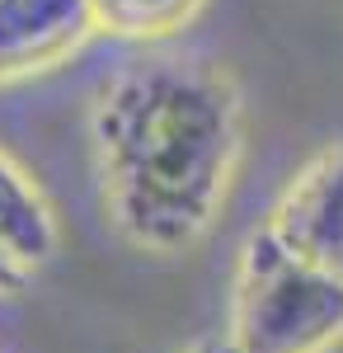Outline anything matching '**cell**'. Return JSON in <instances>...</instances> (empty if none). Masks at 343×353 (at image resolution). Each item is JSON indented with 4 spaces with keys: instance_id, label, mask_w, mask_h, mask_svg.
Returning a JSON list of instances; mask_svg holds the SVG:
<instances>
[{
    "instance_id": "6da1fadb",
    "label": "cell",
    "mask_w": 343,
    "mask_h": 353,
    "mask_svg": "<svg viewBox=\"0 0 343 353\" xmlns=\"http://www.w3.org/2000/svg\"><path fill=\"white\" fill-rule=\"evenodd\" d=\"M104 212L123 241L174 259L211 231L240 161V94L198 61H132L90 113Z\"/></svg>"
},
{
    "instance_id": "7a4b0ae2",
    "label": "cell",
    "mask_w": 343,
    "mask_h": 353,
    "mask_svg": "<svg viewBox=\"0 0 343 353\" xmlns=\"http://www.w3.org/2000/svg\"><path fill=\"white\" fill-rule=\"evenodd\" d=\"M226 339L240 353H329L343 339V278L259 226L240 254Z\"/></svg>"
},
{
    "instance_id": "3957f363",
    "label": "cell",
    "mask_w": 343,
    "mask_h": 353,
    "mask_svg": "<svg viewBox=\"0 0 343 353\" xmlns=\"http://www.w3.org/2000/svg\"><path fill=\"white\" fill-rule=\"evenodd\" d=\"M264 231L291 254L343 278V141L320 151L282 189Z\"/></svg>"
},
{
    "instance_id": "277c9868",
    "label": "cell",
    "mask_w": 343,
    "mask_h": 353,
    "mask_svg": "<svg viewBox=\"0 0 343 353\" xmlns=\"http://www.w3.org/2000/svg\"><path fill=\"white\" fill-rule=\"evenodd\" d=\"M94 28L90 0H0V85L66 61Z\"/></svg>"
},
{
    "instance_id": "5b68a950",
    "label": "cell",
    "mask_w": 343,
    "mask_h": 353,
    "mask_svg": "<svg viewBox=\"0 0 343 353\" xmlns=\"http://www.w3.org/2000/svg\"><path fill=\"white\" fill-rule=\"evenodd\" d=\"M0 254L19 264L28 278H38L43 264L56 254L52 208L5 151H0Z\"/></svg>"
},
{
    "instance_id": "8992f818",
    "label": "cell",
    "mask_w": 343,
    "mask_h": 353,
    "mask_svg": "<svg viewBox=\"0 0 343 353\" xmlns=\"http://www.w3.org/2000/svg\"><path fill=\"white\" fill-rule=\"evenodd\" d=\"M94 24L113 38H169L202 10V0H90Z\"/></svg>"
},
{
    "instance_id": "52a82bcc",
    "label": "cell",
    "mask_w": 343,
    "mask_h": 353,
    "mask_svg": "<svg viewBox=\"0 0 343 353\" xmlns=\"http://www.w3.org/2000/svg\"><path fill=\"white\" fill-rule=\"evenodd\" d=\"M33 288V278H28L19 264H10L5 254H0V297H19V292H28Z\"/></svg>"
},
{
    "instance_id": "ba28073f",
    "label": "cell",
    "mask_w": 343,
    "mask_h": 353,
    "mask_svg": "<svg viewBox=\"0 0 343 353\" xmlns=\"http://www.w3.org/2000/svg\"><path fill=\"white\" fill-rule=\"evenodd\" d=\"M188 353H240V349L231 344V339H226V334H207V339H198V344H193Z\"/></svg>"
}]
</instances>
